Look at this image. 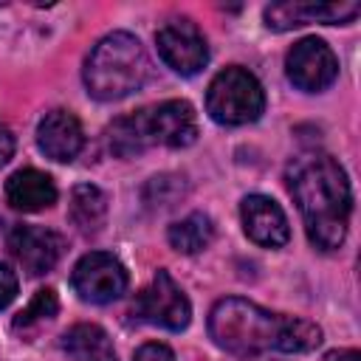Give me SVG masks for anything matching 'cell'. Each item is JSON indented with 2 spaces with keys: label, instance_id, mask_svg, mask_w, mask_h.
Returning a JSON list of instances; mask_svg holds the SVG:
<instances>
[{
  "label": "cell",
  "instance_id": "obj_15",
  "mask_svg": "<svg viewBox=\"0 0 361 361\" xmlns=\"http://www.w3.org/2000/svg\"><path fill=\"white\" fill-rule=\"evenodd\" d=\"M62 347L73 361H118L110 336L99 324H73L62 336Z\"/></svg>",
  "mask_w": 361,
  "mask_h": 361
},
{
  "label": "cell",
  "instance_id": "obj_1",
  "mask_svg": "<svg viewBox=\"0 0 361 361\" xmlns=\"http://www.w3.org/2000/svg\"><path fill=\"white\" fill-rule=\"evenodd\" d=\"M288 189L305 220L307 240L319 251H333L344 243L353 192L344 166L327 152H302L288 164Z\"/></svg>",
  "mask_w": 361,
  "mask_h": 361
},
{
  "label": "cell",
  "instance_id": "obj_9",
  "mask_svg": "<svg viewBox=\"0 0 361 361\" xmlns=\"http://www.w3.org/2000/svg\"><path fill=\"white\" fill-rule=\"evenodd\" d=\"M155 45H158V56L180 76H195L209 62L206 39L200 28L186 17L164 23L155 34Z\"/></svg>",
  "mask_w": 361,
  "mask_h": 361
},
{
  "label": "cell",
  "instance_id": "obj_7",
  "mask_svg": "<svg viewBox=\"0 0 361 361\" xmlns=\"http://www.w3.org/2000/svg\"><path fill=\"white\" fill-rule=\"evenodd\" d=\"M127 268L121 265L118 257L107 254V251H90L85 254L71 274V285L79 293L82 302L90 305H107L113 299H118L127 290Z\"/></svg>",
  "mask_w": 361,
  "mask_h": 361
},
{
  "label": "cell",
  "instance_id": "obj_4",
  "mask_svg": "<svg viewBox=\"0 0 361 361\" xmlns=\"http://www.w3.org/2000/svg\"><path fill=\"white\" fill-rule=\"evenodd\" d=\"M265 110V90L259 85V79L240 68H223L206 93V113L226 127H240V124H251L262 116Z\"/></svg>",
  "mask_w": 361,
  "mask_h": 361
},
{
  "label": "cell",
  "instance_id": "obj_14",
  "mask_svg": "<svg viewBox=\"0 0 361 361\" xmlns=\"http://www.w3.org/2000/svg\"><path fill=\"white\" fill-rule=\"evenodd\" d=\"M6 200L17 212H39L56 203V186L39 169H17L6 180Z\"/></svg>",
  "mask_w": 361,
  "mask_h": 361
},
{
  "label": "cell",
  "instance_id": "obj_19",
  "mask_svg": "<svg viewBox=\"0 0 361 361\" xmlns=\"http://www.w3.org/2000/svg\"><path fill=\"white\" fill-rule=\"evenodd\" d=\"M178 180H180V178H169V175L152 178L149 186H147V192H144L147 203H152V206H172V200H178V197L169 195V186H175Z\"/></svg>",
  "mask_w": 361,
  "mask_h": 361
},
{
  "label": "cell",
  "instance_id": "obj_12",
  "mask_svg": "<svg viewBox=\"0 0 361 361\" xmlns=\"http://www.w3.org/2000/svg\"><path fill=\"white\" fill-rule=\"evenodd\" d=\"M240 217L248 240L262 248H282L290 240V226L276 200L265 195H248L240 203Z\"/></svg>",
  "mask_w": 361,
  "mask_h": 361
},
{
  "label": "cell",
  "instance_id": "obj_13",
  "mask_svg": "<svg viewBox=\"0 0 361 361\" xmlns=\"http://www.w3.org/2000/svg\"><path fill=\"white\" fill-rule=\"evenodd\" d=\"M37 147L45 152V158L56 164H71L85 147V133L79 118L62 107L45 113L37 124Z\"/></svg>",
  "mask_w": 361,
  "mask_h": 361
},
{
  "label": "cell",
  "instance_id": "obj_16",
  "mask_svg": "<svg viewBox=\"0 0 361 361\" xmlns=\"http://www.w3.org/2000/svg\"><path fill=\"white\" fill-rule=\"evenodd\" d=\"M68 214L82 234H96L107 217V195L93 183H79L71 192Z\"/></svg>",
  "mask_w": 361,
  "mask_h": 361
},
{
  "label": "cell",
  "instance_id": "obj_17",
  "mask_svg": "<svg viewBox=\"0 0 361 361\" xmlns=\"http://www.w3.org/2000/svg\"><path fill=\"white\" fill-rule=\"evenodd\" d=\"M166 240L178 254H197V251L209 248V243L214 240V223L209 214L192 212L183 220H175L169 226Z\"/></svg>",
  "mask_w": 361,
  "mask_h": 361
},
{
  "label": "cell",
  "instance_id": "obj_22",
  "mask_svg": "<svg viewBox=\"0 0 361 361\" xmlns=\"http://www.w3.org/2000/svg\"><path fill=\"white\" fill-rule=\"evenodd\" d=\"M11 155H14V135H11V130L0 121V166H6V164L11 161Z\"/></svg>",
  "mask_w": 361,
  "mask_h": 361
},
{
  "label": "cell",
  "instance_id": "obj_6",
  "mask_svg": "<svg viewBox=\"0 0 361 361\" xmlns=\"http://www.w3.org/2000/svg\"><path fill=\"white\" fill-rule=\"evenodd\" d=\"M135 113H138V124H141L147 147L161 144V147L180 149V147L195 144V138H197L195 107L183 99H169L155 107H141Z\"/></svg>",
  "mask_w": 361,
  "mask_h": 361
},
{
  "label": "cell",
  "instance_id": "obj_3",
  "mask_svg": "<svg viewBox=\"0 0 361 361\" xmlns=\"http://www.w3.org/2000/svg\"><path fill=\"white\" fill-rule=\"evenodd\" d=\"M85 87L99 102H118L144 87L149 76V56L138 37L113 31L102 37L85 59Z\"/></svg>",
  "mask_w": 361,
  "mask_h": 361
},
{
  "label": "cell",
  "instance_id": "obj_5",
  "mask_svg": "<svg viewBox=\"0 0 361 361\" xmlns=\"http://www.w3.org/2000/svg\"><path fill=\"white\" fill-rule=\"evenodd\" d=\"M133 313L147 324L180 333L192 319V305H189L186 293L180 290V285L169 276V271L158 268L152 282L135 296Z\"/></svg>",
  "mask_w": 361,
  "mask_h": 361
},
{
  "label": "cell",
  "instance_id": "obj_18",
  "mask_svg": "<svg viewBox=\"0 0 361 361\" xmlns=\"http://www.w3.org/2000/svg\"><path fill=\"white\" fill-rule=\"evenodd\" d=\"M56 310H59L56 293H54L51 288H42V290H37L34 299L14 316V330H28V327H34V324H39V322L56 316Z\"/></svg>",
  "mask_w": 361,
  "mask_h": 361
},
{
  "label": "cell",
  "instance_id": "obj_2",
  "mask_svg": "<svg viewBox=\"0 0 361 361\" xmlns=\"http://www.w3.org/2000/svg\"><path fill=\"white\" fill-rule=\"evenodd\" d=\"M212 341L231 355H259L268 350L279 353H310L322 344V327L302 316L271 313L243 296L220 299L209 313Z\"/></svg>",
  "mask_w": 361,
  "mask_h": 361
},
{
  "label": "cell",
  "instance_id": "obj_21",
  "mask_svg": "<svg viewBox=\"0 0 361 361\" xmlns=\"http://www.w3.org/2000/svg\"><path fill=\"white\" fill-rule=\"evenodd\" d=\"M17 296V274L0 262V310H6Z\"/></svg>",
  "mask_w": 361,
  "mask_h": 361
},
{
  "label": "cell",
  "instance_id": "obj_8",
  "mask_svg": "<svg viewBox=\"0 0 361 361\" xmlns=\"http://www.w3.org/2000/svg\"><path fill=\"white\" fill-rule=\"evenodd\" d=\"M285 73L293 87L305 93H319L330 87L338 76V59L333 48L319 37H305L293 42V48L285 56Z\"/></svg>",
  "mask_w": 361,
  "mask_h": 361
},
{
  "label": "cell",
  "instance_id": "obj_11",
  "mask_svg": "<svg viewBox=\"0 0 361 361\" xmlns=\"http://www.w3.org/2000/svg\"><path fill=\"white\" fill-rule=\"evenodd\" d=\"M361 14L358 3H274L265 8V25L271 31H290L307 23L347 25Z\"/></svg>",
  "mask_w": 361,
  "mask_h": 361
},
{
  "label": "cell",
  "instance_id": "obj_20",
  "mask_svg": "<svg viewBox=\"0 0 361 361\" xmlns=\"http://www.w3.org/2000/svg\"><path fill=\"white\" fill-rule=\"evenodd\" d=\"M133 361H175V353L161 341H147L135 350Z\"/></svg>",
  "mask_w": 361,
  "mask_h": 361
},
{
  "label": "cell",
  "instance_id": "obj_23",
  "mask_svg": "<svg viewBox=\"0 0 361 361\" xmlns=\"http://www.w3.org/2000/svg\"><path fill=\"white\" fill-rule=\"evenodd\" d=\"M324 361H361V353L358 350H330L324 355Z\"/></svg>",
  "mask_w": 361,
  "mask_h": 361
},
{
  "label": "cell",
  "instance_id": "obj_10",
  "mask_svg": "<svg viewBox=\"0 0 361 361\" xmlns=\"http://www.w3.org/2000/svg\"><path fill=\"white\" fill-rule=\"evenodd\" d=\"M62 248H65V240H62L54 228H45V226L20 223V226H14L11 234H8V251L14 254V259H17L31 276L48 274V271L59 262Z\"/></svg>",
  "mask_w": 361,
  "mask_h": 361
}]
</instances>
